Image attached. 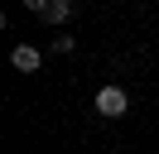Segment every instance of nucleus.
<instances>
[{
  "mask_svg": "<svg viewBox=\"0 0 159 154\" xmlns=\"http://www.w3.org/2000/svg\"><path fill=\"white\" fill-rule=\"evenodd\" d=\"M72 10H77L72 0H48V10H43V24H68V19H72Z\"/></svg>",
  "mask_w": 159,
  "mask_h": 154,
  "instance_id": "3",
  "label": "nucleus"
},
{
  "mask_svg": "<svg viewBox=\"0 0 159 154\" xmlns=\"http://www.w3.org/2000/svg\"><path fill=\"white\" fill-rule=\"evenodd\" d=\"M24 5H29L34 15H43V10H48V0H24Z\"/></svg>",
  "mask_w": 159,
  "mask_h": 154,
  "instance_id": "4",
  "label": "nucleus"
},
{
  "mask_svg": "<svg viewBox=\"0 0 159 154\" xmlns=\"http://www.w3.org/2000/svg\"><path fill=\"white\" fill-rule=\"evenodd\" d=\"M125 111H130V96L120 92V87H101V92H97V116H106V120H120Z\"/></svg>",
  "mask_w": 159,
  "mask_h": 154,
  "instance_id": "1",
  "label": "nucleus"
},
{
  "mask_svg": "<svg viewBox=\"0 0 159 154\" xmlns=\"http://www.w3.org/2000/svg\"><path fill=\"white\" fill-rule=\"evenodd\" d=\"M10 63H15V72H39L43 53H39L34 43H15V48H10Z\"/></svg>",
  "mask_w": 159,
  "mask_h": 154,
  "instance_id": "2",
  "label": "nucleus"
}]
</instances>
